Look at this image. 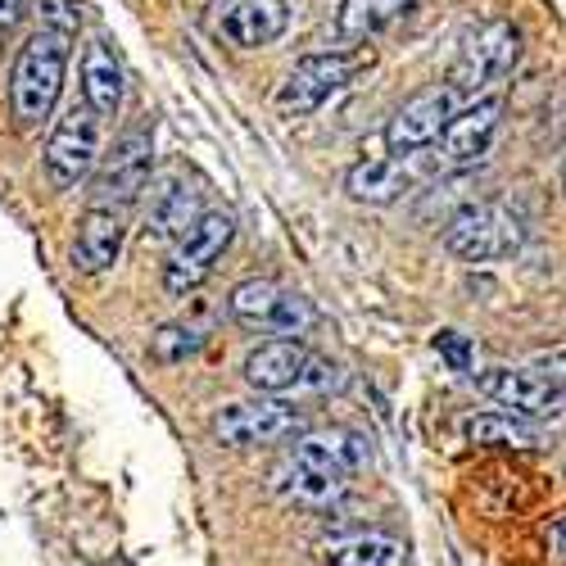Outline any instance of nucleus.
<instances>
[{
  "label": "nucleus",
  "instance_id": "24",
  "mask_svg": "<svg viewBox=\"0 0 566 566\" xmlns=\"http://www.w3.org/2000/svg\"><path fill=\"white\" fill-rule=\"evenodd\" d=\"M205 345V336L196 332V326H186V322H168V326H159V332L150 336V358L155 363H186L196 349Z\"/></svg>",
  "mask_w": 566,
  "mask_h": 566
},
{
  "label": "nucleus",
  "instance_id": "26",
  "mask_svg": "<svg viewBox=\"0 0 566 566\" xmlns=\"http://www.w3.org/2000/svg\"><path fill=\"white\" fill-rule=\"evenodd\" d=\"M19 6H23V0H0V32H10V28H14Z\"/></svg>",
  "mask_w": 566,
  "mask_h": 566
},
{
  "label": "nucleus",
  "instance_id": "25",
  "mask_svg": "<svg viewBox=\"0 0 566 566\" xmlns=\"http://www.w3.org/2000/svg\"><path fill=\"white\" fill-rule=\"evenodd\" d=\"M436 349L444 354V363H449L453 371H471V345H467L458 332H440V336H436Z\"/></svg>",
  "mask_w": 566,
  "mask_h": 566
},
{
  "label": "nucleus",
  "instance_id": "21",
  "mask_svg": "<svg viewBox=\"0 0 566 566\" xmlns=\"http://www.w3.org/2000/svg\"><path fill=\"white\" fill-rule=\"evenodd\" d=\"M326 566H403V544L381 531H349L317 544Z\"/></svg>",
  "mask_w": 566,
  "mask_h": 566
},
{
  "label": "nucleus",
  "instance_id": "4",
  "mask_svg": "<svg viewBox=\"0 0 566 566\" xmlns=\"http://www.w3.org/2000/svg\"><path fill=\"white\" fill-rule=\"evenodd\" d=\"M227 313L241 326H250V332H263L276 340H300L317 326V308L304 295L276 286V281H263V276L241 281L227 295Z\"/></svg>",
  "mask_w": 566,
  "mask_h": 566
},
{
  "label": "nucleus",
  "instance_id": "15",
  "mask_svg": "<svg viewBox=\"0 0 566 566\" xmlns=\"http://www.w3.org/2000/svg\"><path fill=\"white\" fill-rule=\"evenodd\" d=\"M146 218H150V231L164 235V241H181L186 231L196 227V218L205 213V191L196 177H186L181 168H168L164 177H150L146 186Z\"/></svg>",
  "mask_w": 566,
  "mask_h": 566
},
{
  "label": "nucleus",
  "instance_id": "10",
  "mask_svg": "<svg viewBox=\"0 0 566 566\" xmlns=\"http://www.w3.org/2000/svg\"><path fill=\"white\" fill-rule=\"evenodd\" d=\"M354 60L345 51H332V55H308L300 60L286 82L276 86V114H286V118H304L313 109H322L326 101L336 96V91H345L354 82Z\"/></svg>",
  "mask_w": 566,
  "mask_h": 566
},
{
  "label": "nucleus",
  "instance_id": "20",
  "mask_svg": "<svg viewBox=\"0 0 566 566\" xmlns=\"http://www.w3.org/2000/svg\"><path fill=\"white\" fill-rule=\"evenodd\" d=\"M82 105L101 123L114 118L123 105V64L114 60L105 41H91L82 51Z\"/></svg>",
  "mask_w": 566,
  "mask_h": 566
},
{
  "label": "nucleus",
  "instance_id": "17",
  "mask_svg": "<svg viewBox=\"0 0 566 566\" xmlns=\"http://www.w3.org/2000/svg\"><path fill=\"white\" fill-rule=\"evenodd\" d=\"M291 458L317 467V471H332V476L349 481L358 467L371 462V440L363 431H349V427H326V431H304L295 436V449Z\"/></svg>",
  "mask_w": 566,
  "mask_h": 566
},
{
  "label": "nucleus",
  "instance_id": "6",
  "mask_svg": "<svg viewBox=\"0 0 566 566\" xmlns=\"http://www.w3.org/2000/svg\"><path fill=\"white\" fill-rule=\"evenodd\" d=\"M231 235H235V218L227 209H205L196 218V227L181 235V241H172V254L164 263V291L172 300L181 295H196L205 281L213 276L222 250L231 245Z\"/></svg>",
  "mask_w": 566,
  "mask_h": 566
},
{
  "label": "nucleus",
  "instance_id": "18",
  "mask_svg": "<svg viewBox=\"0 0 566 566\" xmlns=\"http://www.w3.org/2000/svg\"><path fill=\"white\" fill-rule=\"evenodd\" d=\"M123 235H127V227H123L118 209H86L77 222V235H73V268L86 276L109 272L123 254Z\"/></svg>",
  "mask_w": 566,
  "mask_h": 566
},
{
  "label": "nucleus",
  "instance_id": "5",
  "mask_svg": "<svg viewBox=\"0 0 566 566\" xmlns=\"http://www.w3.org/2000/svg\"><path fill=\"white\" fill-rule=\"evenodd\" d=\"M150 172H155V123H136L127 127L114 150L105 155V164L96 168V181H91V209H127L146 196L150 186Z\"/></svg>",
  "mask_w": 566,
  "mask_h": 566
},
{
  "label": "nucleus",
  "instance_id": "9",
  "mask_svg": "<svg viewBox=\"0 0 566 566\" xmlns=\"http://www.w3.org/2000/svg\"><path fill=\"white\" fill-rule=\"evenodd\" d=\"M101 132L105 123L91 114L86 105H73L55 132H51V146H45V177H51L55 191H73L82 186L101 164Z\"/></svg>",
  "mask_w": 566,
  "mask_h": 566
},
{
  "label": "nucleus",
  "instance_id": "8",
  "mask_svg": "<svg viewBox=\"0 0 566 566\" xmlns=\"http://www.w3.org/2000/svg\"><path fill=\"white\" fill-rule=\"evenodd\" d=\"M308 431V417L295 403L281 399H250V403H227L213 417V440L227 449H263L281 444Z\"/></svg>",
  "mask_w": 566,
  "mask_h": 566
},
{
  "label": "nucleus",
  "instance_id": "23",
  "mask_svg": "<svg viewBox=\"0 0 566 566\" xmlns=\"http://www.w3.org/2000/svg\"><path fill=\"white\" fill-rule=\"evenodd\" d=\"M467 440L471 444H499V449H539L544 431L531 427L522 417H507V412H485V417H471L467 421Z\"/></svg>",
  "mask_w": 566,
  "mask_h": 566
},
{
  "label": "nucleus",
  "instance_id": "14",
  "mask_svg": "<svg viewBox=\"0 0 566 566\" xmlns=\"http://www.w3.org/2000/svg\"><path fill=\"white\" fill-rule=\"evenodd\" d=\"M458 101H453V91L449 86H427V91H417L412 101H403L395 109V118L386 123V146L390 155H417V150H431L444 123L453 118Z\"/></svg>",
  "mask_w": 566,
  "mask_h": 566
},
{
  "label": "nucleus",
  "instance_id": "3",
  "mask_svg": "<svg viewBox=\"0 0 566 566\" xmlns=\"http://www.w3.org/2000/svg\"><path fill=\"white\" fill-rule=\"evenodd\" d=\"M245 381L272 399V395H291V390H336L340 371H336V363L313 354L304 340H263L245 358Z\"/></svg>",
  "mask_w": 566,
  "mask_h": 566
},
{
  "label": "nucleus",
  "instance_id": "7",
  "mask_svg": "<svg viewBox=\"0 0 566 566\" xmlns=\"http://www.w3.org/2000/svg\"><path fill=\"white\" fill-rule=\"evenodd\" d=\"M522 241H526L522 222H516L503 205H490V200L458 209V213L449 218V227H444V250H449L453 259H462V263H494V259H507V254L522 250Z\"/></svg>",
  "mask_w": 566,
  "mask_h": 566
},
{
  "label": "nucleus",
  "instance_id": "12",
  "mask_svg": "<svg viewBox=\"0 0 566 566\" xmlns=\"http://www.w3.org/2000/svg\"><path fill=\"white\" fill-rule=\"evenodd\" d=\"M209 28L235 51H263L291 28L286 0H209Z\"/></svg>",
  "mask_w": 566,
  "mask_h": 566
},
{
  "label": "nucleus",
  "instance_id": "11",
  "mask_svg": "<svg viewBox=\"0 0 566 566\" xmlns=\"http://www.w3.org/2000/svg\"><path fill=\"white\" fill-rule=\"evenodd\" d=\"M476 390L507 408V417H557L562 412V381L531 367H490L476 376Z\"/></svg>",
  "mask_w": 566,
  "mask_h": 566
},
{
  "label": "nucleus",
  "instance_id": "22",
  "mask_svg": "<svg viewBox=\"0 0 566 566\" xmlns=\"http://www.w3.org/2000/svg\"><path fill=\"white\" fill-rule=\"evenodd\" d=\"M412 0H340L336 10V41L340 45H354V41H367L381 28H390Z\"/></svg>",
  "mask_w": 566,
  "mask_h": 566
},
{
  "label": "nucleus",
  "instance_id": "19",
  "mask_svg": "<svg viewBox=\"0 0 566 566\" xmlns=\"http://www.w3.org/2000/svg\"><path fill=\"white\" fill-rule=\"evenodd\" d=\"M345 490H349V481L332 476V471H317V467H308V462H300V458H291V453L281 458L276 471H272V494L286 499V503H295V507L322 512V507L340 503Z\"/></svg>",
  "mask_w": 566,
  "mask_h": 566
},
{
  "label": "nucleus",
  "instance_id": "1",
  "mask_svg": "<svg viewBox=\"0 0 566 566\" xmlns=\"http://www.w3.org/2000/svg\"><path fill=\"white\" fill-rule=\"evenodd\" d=\"M64 69H69V36L36 28L23 45L10 73V109L19 118V127H41L55 114V101L64 91Z\"/></svg>",
  "mask_w": 566,
  "mask_h": 566
},
{
  "label": "nucleus",
  "instance_id": "13",
  "mask_svg": "<svg viewBox=\"0 0 566 566\" xmlns=\"http://www.w3.org/2000/svg\"><path fill=\"white\" fill-rule=\"evenodd\" d=\"M499 118H503V96H481L462 109H453V118L444 123L440 132V155H436V168H471L481 164L499 136Z\"/></svg>",
  "mask_w": 566,
  "mask_h": 566
},
{
  "label": "nucleus",
  "instance_id": "16",
  "mask_svg": "<svg viewBox=\"0 0 566 566\" xmlns=\"http://www.w3.org/2000/svg\"><path fill=\"white\" fill-rule=\"evenodd\" d=\"M421 155H376V159H358L349 172H345V191L363 205H395L403 191H412V186L427 177V164H421Z\"/></svg>",
  "mask_w": 566,
  "mask_h": 566
},
{
  "label": "nucleus",
  "instance_id": "2",
  "mask_svg": "<svg viewBox=\"0 0 566 566\" xmlns=\"http://www.w3.org/2000/svg\"><path fill=\"white\" fill-rule=\"evenodd\" d=\"M516 55H522V32L503 19H490L462 41L444 86L453 91V101H481L516 69Z\"/></svg>",
  "mask_w": 566,
  "mask_h": 566
}]
</instances>
